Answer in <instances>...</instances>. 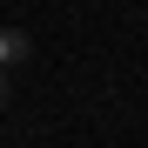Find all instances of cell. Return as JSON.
<instances>
[{"label": "cell", "instance_id": "cell-2", "mask_svg": "<svg viewBox=\"0 0 148 148\" xmlns=\"http://www.w3.org/2000/svg\"><path fill=\"white\" fill-rule=\"evenodd\" d=\"M7 94H14V88H7V74H0V108H7Z\"/></svg>", "mask_w": 148, "mask_h": 148}, {"label": "cell", "instance_id": "cell-1", "mask_svg": "<svg viewBox=\"0 0 148 148\" xmlns=\"http://www.w3.org/2000/svg\"><path fill=\"white\" fill-rule=\"evenodd\" d=\"M27 54H34V34H27V27H0V74L20 67Z\"/></svg>", "mask_w": 148, "mask_h": 148}]
</instances>
